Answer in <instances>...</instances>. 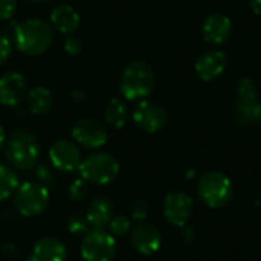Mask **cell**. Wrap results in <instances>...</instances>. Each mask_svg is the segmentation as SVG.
<instances>
[{
  "mask_svg": "<svg viewBox=\"0 0 261 261\" xmlns=\"http://www.w3.org/2000/svg\"><path fill=\"white\" fill-rule=\"evenodd\" d=\"M54 28L41 18H28L14 29L15 47L31 57L44 54L54 43Z\"/></svg>",
  "mask_w": 261,
  "mask_h": 261,
  "instance_id": "6da1fadb",
  "label": "cell"
},
{
  "mask_svg": "<svg viewBox=\"0 0 261 261\" xmlns=\"http://www.w3.org/2000/svg\"><path fill=\"white\" fill-rule=\"evenodd\" d=\"M5 156L9 165L20 171L34 170L40 159V145L35 135L29 130L18 128L5 141Z\"/></svg>",
  "mask_w": 261,
  "mask_h": 261,
  "instance_id": "7a4b0ae2",
  "label": "cell"
},
{
  "mask_svg": "<svg viewBox=\"0 0 261 261\" xmlns=\"http://www.w3.org/2000/svg\"><path fill=\"white\" fill-rule=\"evenodd\" d=\"M119 84H121V93L127 99L130 101L144 99L153 92L156 86V75L148 63L135 60L124 67Z\"/></svg>",
  "mask_w": 261,
  "mask_h": 261,
  "instance_id": "3957f363",
  "label": "cell"
},
{
  "mask_svg": "<svg viewBox=\"0 0 261 261\" xmlns=\"http://www.w3.org/2000/svg\"><path fill=\"white\" fill-rule=\"evenodd\" d=\"M197 193L206 206L219 210L231 202L234 196V185L226 174L220 171H208L199 179Z\"/></svg>",
  "mask_w": 261,
  "mask_h": 261,
  "instance_id": "277c9868",
  "label": "cell"
},
{
  "mask_svg": "<svg viewBox=\"0 0 261 261\" xmlns=\"http://www.w3.org/2000/svg\"><path fill=\"white\" fill-rule=\"evenodd\" d=\"M80 176L89 184L93 185H109L119 174L118 161L104 151L92 153L86 159H83L80 168Z\"/></svg>",
  "mask_w": 261,
  "mask_h": 261,
  "instance_id": "5b68a950",
  "label": "cell"
},
{
  "mask_svg": "<svg viewBox=\"0 0 261 261\" xmlns=\"http://www.w3.org/2000/svg\"><path fill=\"white\" fill-rule=\"evenodd\" d=\"M49 206V190L38 182H24L14 193V208L23 217H38Z\"/></svg>",
  "mask_w": 261,
  "mask_h": 261,
  "instance_id": "8992f818",
  "label": "cell"
},
{
  "mask_svg": "<svg viewBox=\"0 0 261 261\" xmlns=\"http://www.w3.org/2000/svg\"><path fill=\"white\" fill-rule=\"evenodd\" d=\"M80 252L84 261H113L118 252V245L110 232L92 228L83 236Z\"/></svg>",
  "mask_w": 261,
  "mask_h": 261,
  "instance_id": "52a82bcc",
  "label": "cell"
},
{
  "mask_svg": "<svg viewBox=\"0 0 261 261\" xmlns=\"http://www.w3.org/2000/svg\"><path fill=\"white\" fill-rule=\"evenodd\" d=\"M72 138L87 150H98L107 142L106 128L92 118H81L72 125Z\"/></svg>",
  "mask_w": 261,
  "mask_h": 261,
  "instance_id": "ba28073f",
  "label": "cell"
},
{
  "mask_svg": "<svg viewBox=\"0 0 261 261\" xmlns=\"http://www.w3.org/2000/svg\"><path fill=\"white\" fill-rule=\"evenodd\" d=\"M49 161L55 170L72 173L80 168L83 156L75 142L69 139H60L54 142L52 147L49 148Z\"/></svg>",
  "mask_w": 261,
  "mask_h": 261,
  "instance_id": "9c48e42d",
  "label": "cell"
},
{
  "mask_svg": "<svg viewBox=\"0 0 261 261\" xmlns=\"http://www.w3.org/2000/svg\"><path fill=\"white\" fill-rule=\"evenodd\" d=\"M133 121L142 132L158 133L165 127L168 115L161 104L153 101H141L133 112Z\"/></svg>",
  "mask_w": 261,
  "mask_h": 261,
  "instance_id": "30bf717a",
  "label": "cell"
},
{
  "mask_svg": "<svg viewBox=\"0 0 261 261\" xmlns=\"http://www.w3.org/2000/svg\"><path fill=\"white\" fill-rule=\"evenodd\" d=\"M193 214V199L184 191H173L164 200V216L168 223L184 228Z\"/></svg>",
  "mask_w": 261,
  "mask_h": 261,
  "instance_id": "8fae6325",
  "label": "cell"
},
{
  "mask_svg": "<svg viewBox=\"0 0 261 261\" xmlns=\"http://www.w3.org/2000/svg\"><path fill=\"white\" fill-rule=\"evenodd\" d=\"M130 243L135 248V251H138L139 254L151 255L159 251L162 237H161L159 229L154 225L139 222L130 231Z\"/></svg>",
  "mask_w": 261,
  "mask_h": 261,
  "instance_id": "7c38bea8",
  "label": "cell"
},
{
  "mask_svg": "<svg viewBox=\"0 0 261 261\" xmlns=\"http://www.w3.org/2000/svg\"><path fill=\"white\" fill-rule=\"evenodd\" d=\"M202 34L206 43L213 46H222L229 40L232 34V23L226 15L220 12H213L203 20Z\"/></svg>",
  "mask_w": 261,
  "mask_h": 261,
  "instance_id": "4fadbf2b",
  "label": "cell"
},
{
  "mask_svg": "<svg viewBox=\"0 0 261 261\" xmlns=\"http://www.w3.org/2000/svg\"><path fill=\"white\" fill-rule=\"evenodd\" d=\"M26 95V80L20 72H8L0 76V104L14 107Z\"/></svg>",
  "mask_w": 261,
  "mask_h": 261,
  "instance_id": "5bb4252c",
  "label": "cell"
},
{
  "mask_svg": "<svg viewBox=\"0 0 261 261\" xmlns=\"http://www.w3.org/2000/svg\"><path fill=\"white\" fill-rule=\"evenodd\" d=\"M228 66V58L222 50H208L202 54L196 61V73L203 81H213L219 78Z\"/></svg>",
  "mask_w": 261,
  "mask_h": 261,
  "instance_id": "9a60e30c",
  "label": "cell"
},
{
  "mask_svg": "<svg viewBox=\"0 0 261 261\" xmlns=\"http://www.w3.org/2000/svg\"><path fill=\"white\" fill-rule=\"evenodd\" d=\"M67 248L57 237H43L40 239L31 251V255L26 261H66Z\"/></svg>",
  "mask_w": 261,
  "mask_h": 261,
  "instance_id": "2e32d148",
  "label": "cell"
},
{
  "mask_svg": "<svg viewBox=\"0 0 261 261\" xmlns=\"http://www.w3.org/2000/svg\"><path fill=\"white\" fill-rule=\"evenodd\" d=\"M115 216V203L106 196L93 199L86 211V219L93 229H104Z\"/></svg>",
  "mask_w": 261,
  "mask_h": 261,
  "instance_id": "e0dca14e",
  "label": "cell"
},
{
  "mask_svg": "<svg viewBox=\"0 0 261 261\" xmlns=\"http://www.w3.org/2000/svg\"><path fill=\"white\" fill-rule=\"evenodd\" d=\"M80 15L69 5H57L50 12V26L61 34L70 35L80 28Z\"/></svg>",
  "mask_w": 261,
  "mask_h": 261,
  "instance_id": "ac0fdd59",
  "label": "cell"
},
{
  "mask_svg": "<svg viewBox=\"0 0 261 261\" xmlns=\"http://www.w3.org/2000/svg\"><path fill=\"white\" fill-rule=\"evenodd\" d=\"M232 118L237 125L249 127L261 121V102L258 99H236L232 106Z\"/></svg>",
  "mask_w": 261,
  "mask_h": 261,
  "instance_id": "d6986e66",
  "label": "cell"
},
{
  "mask_svg": "<svg viewBox=\"0 0 261 261\" xmlns=\"http://www.w3.org/2000/svg\"><path fill=\"white\" fill-rule=\"evenodd\" d=\"M28 107L29 112L34 115H47L54 107V98L50 90L43 86H35L28 95Z\"/></svg>",
  "mask_w": 261,
  "mask_h": 261,
  "instance_id": "ffe728a7",
  "label": "cell"
},
{
  "mask_svg": "<svg viewBox=\"0 0 261 261\" xmlns=\"http://www.w3.org/2000/svg\"><path fill=\"white\" fill-rule=\"evenodd\" d=\"M104 119L106 122L113 128H122L128 119V110L122 99L112 98L104 110Z\"/></svg>",
  "mask_w": 261,
  "mask_h": 261,
  "instance_id": "44dd1931",
  "label": "cell"
},
{
  "mask_svg": "<svg viewBox=\"0 0 261 261\" xmlns=\"http://www.w3.org/2000/svg\"><path fill=\"white\" fill-rule=\"evenodd\" d=\"M18 188V177L12 167L0 164V202L9 199Z\"/></svg>",
  "mask_w": 261,
  "mask_h": 261,
  "instance_id": "7402d4cb",
  "label": "cell"
},
{
  "mask_svg": "<svg viewBox=\"0 0 261 261\" xmlns=\"http://www.w3.org/2000/svg\"><path fill=\"white\" fill-rule=\"evenodd\" d=\"M34 174L37 177V182L41 184L43 187H46L47 190L57 185V173L55 168L52 165L47 164H37L34 168Z\"/></svg>",
  "mask_w": 261,
  "mask_h": 261,
  "instance_id": "603a6c76",
  "label": "cell"
},
{
  "mask_svg": "<svg viewBox=\"0 0 261 261\" xmlns=\"http://www.w3.org/2000/svg\"><path fill=\"white\" fill-rule=\"evenodd\" d=\"M258 84L252 78H242L236 87V99H258Z\"/></svg>",
  "mask_w": 261,
  "mask_h": 261,
  "instance_id": "cb8c5ba5",
  "label": "cell"
},
{
  "mask_svg": "<svg viewBox=\"0 0 261 261\" xmlns=\"http://www.w3.org/2000/svg\"><path fill=\"white\" fill-rule=\"evenodd\" d=\"M109 231L113 237H124L132 231V222L127 216H113L109 222Z\"/></svg>",
  "mask_w": 261,
  "mask_h": 261,
  "instance_id": "d4e9b609",
  "label": "cell"
},
{
  "mask_svg": "<svg viewBox=\"0 0 261 261\" xmlns=\"http://www.w3.org/2000/svg\"><path fill=\"white\" fill-rule=\"evenodd\" d=\"M67 231L72 236H86L90 231V225H89L86 216H81L78 213L70 214L67 219Z\"/></svg>",
  "mask_w": 261,
  "mask_h": 261,
  "instance_id": "484cf974",
  "label": "cell"
},
{
  "mask_svg": "<svg viewBox=\"0 0 261 261\" xmlns=\"http://www.w3.org/2000/svg\"><path fill=\"white\" fill-rule=\"evenodd\" d=\"M87 182L84 179L73 180L67 188V197L72 202H83L87 197Z\"/></svg>",
  "mask_w": 261,
  "mask_h": 261,
  "instance_id": "4316f807",
  "label": "cell"
},
{
  "mask_svg": "<svg viewBox=\"0 0 261 261\" xmlns=\"http://www.w3.org/2000/svg\"><path fill=\"white\" fill-rule=\"evenodd\" d=\"M148 211H150V205L145 199H138L130 206L132 219L136 222H144L148 217Z\"/></svg>",
  "mask_w": 261,
  "mask_h": 261,
  "instance_id": "83f0119b",
  "label": "cell"
},
{
  "mask_svg": "<svg viewBox=\"0 0 261 261\" xmlns=\"http://www.w3.org/2000/svg\"><path fill=\"white\" fill-rule=\"evenodd\" d=\"M81 47H83V43L78 37H75L73 34H70L66 40H64V50L69 54V55H76L81 52Z\"/></svg>",
  "mask_w": 261,
  "mask_h": 261,
  "instance_id": "f1b7e54d",
  "label": "cell"
},
{
  "mask_svg": "<svg viewBox=\"0 0 261 261\" xmlns=\"http://www.w3.org/2000/svg\"><path fill=\"white\" fill-rule=\"evenodd\" d=\"M17 9V0H0V20H8Z\"/></svg>",
  "mask_w": 261,
  "mask_h": 261,
  "instance_id": "f546056e",
  "label": "cell"
},
{
  "mask_svg": "<svg viewBox=\"0 0 261 261\" xmlns=\"http://www.w3.org/2000/svg\"><path fill=\"white\" fill-rule=\"evenodd\" d=\"M11 52H12V46H11L9 38L5 35H0V66L6 63V60L11 57Z\"/></svg>",
  "mask_w": 261,
  "mask_h": 261,
  "instance_id": "4dcf8cb0",
  "label": "cell"
},
{
  "mask_svg": "<svg viewBox=\"0 0 261 261\" xmlns=\"http://www.w3.org/2000/svg\"><path fill=\"white\" fill-rule=\"evenodd\" d=\"M2 252H3V255H6L8 258H12V260L18 258L20 254H21V251H20L15 245H12V243L3 245V246H2Z\"/></svg>",
  "mask_w": 261,
  "mask_h": 261,
  "instance_id": "1f68e13d",
  "label": "cell"
},
{
  "mask_svg": "<svg viewBox=\"0 0 261 261\" xmlns=\"http://www.w3.org/2000/svg\"><path fill=\"white\" fill-rule=\"evenodd\" d=\"M180 237H182V242L184 243H187V245H190V243H193L194 242V239H196V231H194V228H191V226H184V229H182V234H180Z\"/></svg>",
  "mask_w": 261,
  "mask_h": 261,
  "instance_id": "d6a6232c",
  "label": "cell"
},
{
  "mask_svg": "<svg viewBox=\"0 0 261 261\" xmlns=\"http://www.w3.org/2000/svg\"><path fill=\"white\" fill-rule=\"evenodd\" d=\"M249 5L257 15H261V0H249Z\"/></svg>",
  "mask_w": 261,
  "mask_h": 261,
  "instance_id": "836d02e7",
  "label": "cell"
},
{
  "mask_svg": "<svg viewBox=\"0 0 261 261\" xmlns=\"http://www.w3.org/2000/svg\"><path fill=\"white\" fill-rule=\"evenodd\" d=\"M5 141H6V135H5L3 127L0 125V151H2V150H3V147H5Z\"/></svg>",
  "mask_w": 261,
  "mask_h": 261,
  "instance_id": "e575fe53",
  "label": "cell"
},
{
  "mask_svg": "<svg viewBox=\"0 0 261 261\" xmlns=\"http://www.w3.org/2000/svg\"><path fill=\"white\" fill-rule=\"evenodd\" d=\"M72 96H78V90L72 92ZM81 96H84V95H81ZM73 101H83V98H73Z\"/></svg>",
  "mask_w": 261,
  "mask_h": 261,
  "instance_id": "d590c367",
  "label": "cell"
},
{
  "mask_svg": "<svg viewBox=\"0 0 261 261\" xmlns=\"http://www.w3.org/2000/svg\"><path fill=\"white\" fill-rule=\"evenodd\" d=\"M29 2H37V3H41V2H46V0H29Z\"/></svg>",
  "mask_w": 261,
  "mask_h": 261,
  "instance_id": "8d00e7d4",
  "label": "cell"
}]
</instances>
